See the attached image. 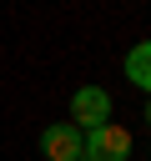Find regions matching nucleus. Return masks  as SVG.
Masks as SVG:
<instances>
[{"instance_id":"obj_1","label":"nucleus","mask_w":151,"mask_h":161,"mask_svg":"<svg viewBox=\"0 0 151 161\" xmlns=\"http://www.w3.org/2000/svg\"><path fill=\"white\" fill-rule=\"evenodd\" d=\"M126 151H131V131L116 121L81 131V161H126Z\"/></svg>"},{"instance_id":"obj_4","label":"nucleus","mask_w":151,"mask_h":161,"mask_svg":"<svg viewBox=\"0 0 151 161\" xmlns=\"http://www.w3.org/2000/svg\"><path fill=\"white\" fill-rule=\"evenodd\" d=\"M126 80L151 96V40H136V45L126 50Z\"/></svg>"},{"instance_id":"obj_2","label":"nucleus","mask_w":151,"mask_h":161,"mask_svg":"<svg viewBox=\"0 0 151 161\" xmlns=\"http://www.w3.org/2000/svg\"><path fill=\"white\" fill-rule=\"evenodd\" d=\"M111 96L101 91V86H81L76 96H70V126L76 131H96V126H106L111 121Z\"/></svg>"},{"instance_id":"obj_3","label":"nucleus","mask_w":151,"mask_h":161,"mask_svg":"<svg viewBox=\"0 0 151 161\" xmlns=\"http://www.w3.org/2000/svg\"><path fill=\"white\" fill-rule=\"evenodd\" d=\"M40 151H45V161H81V131L70 121H55L40 131Z\"/></svg>"},{"instance_id":"obj_5","label":"nucleus","mask_w":151,"mask_h":161,"mask_svg":"<svg viewBox=\"0 0 151 161\" xmlns=\"http://www.w3.org/2000/svg\"><path fill=\"white\" fill-rule=\"evenodd\" d=\"M146 121H151V96H146Z\"/></svg>"}]
</instances>
